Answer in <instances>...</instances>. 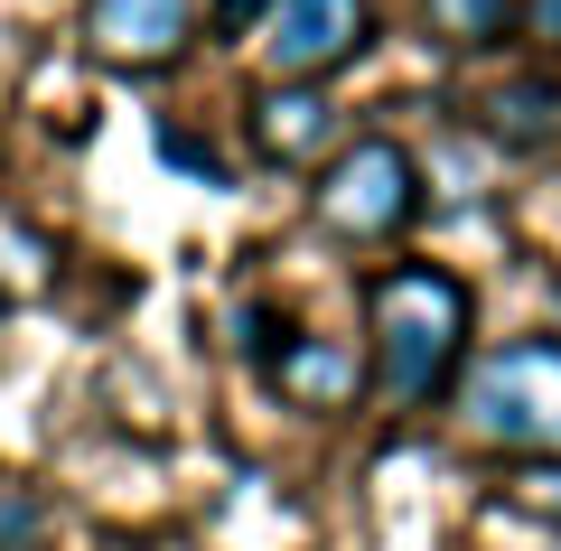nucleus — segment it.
I'll return each mask as SVG.
<instances>
[{"mask_svg": "<svg viewBox=\"0 0 561 551\" xmlns=\"http://www.w3.org/2000/svg\"><path fill=\"white\" fill-rule=\"evenodd\" d=\"M459 431L505 458H561V346L515 336L459 375Z\"/></svg>", "mask_w": 561, "mask_h": 551, "instance_id": "nucleus-2", "label": "nucleus"}, {"mask_svg": "<svg viewBox=\"0 0 561 551\" xmlns=\"http://www.w3.org/2000/svg\"><path fill=\"white\" fill-rule=\"evenodd\" d=\"M468 355V290L431 262H402V272L375 280V383L393 412H421L459 375Z\"/></svg>", "mask_w": 561, "mask_h": 551, "instance_id": "nucleus-1", "label": "nucleus"}, {"mask_svg": "<svg viewBox=\"0 0 561 551\" xmlns=\"http://www.w3.org/2000/svg\"><path fill=\"white\" fill-rule=\"evenodd\" d=\"M515 20H524V38H534L542 57H561V0H524Z\"/></svg>", "mask_w": 561, "mask_h": 551, "instance_id": "nucleus-13", "label": "nucleus"}, {"mask_svg": "<svg viewBox=\"0 0 561 551\" xmlns=\"http://www.w3.org/2000/svg\"><path fill=\"white\" fill-rule=\"evenodd\" d=\"M515 10L524 0H421V20L440 28L449 47H496L505 28H515Z\"/></svg>", "mask_w": 561, "mask_h": 551, "instance_id": "nucleus-9", "label": "nucleus"}, {"mask_svg": "<svg viewBox=\"0 0 561 551\" xmlns=\"http://www.w3.org/2000/svg\"><path fill=\"white\" fill-rule=\"evenodd\" d=\"M160 150H169V169H187V177H206V187H234V169H225V159L206 150L197 131H179V122H169V131H160Z\"/></svg>", "mask_w": 561, "mask_h": 551, "instance_id": "nucleus-11", "label": "nucleus"}, {"mask_svg": "<svg viewBox=\"0 0 561 551\" xmlns=\"http://www.w3.org/2000/svg\"><path fill=\"white\" fill-rule=\"evenodd\" d=\"M197 38V0H84V47L113 76H160Z\"/></svg>", "mask_w": 561, "mask_h": 551, "instance_id": "nucleus-5", "label": "nucleus"}, {"mask_svg": "<svg viewBox=\"0 0 561 551\" xmlns=\"http://www.w3.org/2000/svg\"><path fill=\"white\" fill-rule=\"evenodd\" d=\"M542 551H561V542H542Z\"/></svg>", "mask_w": 561, "mask_h": 551, "instance_id": "nucleus-16", "label": "nucleus"}, {"mask_svg": "<svg viewBox=\"0 0 561 551\" xmlns=\"http://www.w3.org/2000/svg\"><path fill=\"white\" fill-rule=\"evenodd\" d=\"M253 131H262V150H272L280 169H300V159H319L328 140H337V103H328L319 84H262Z\"/></svg>", "mask_w": 561, "mask_h": 551, "instance_id": "nucleus-7", "label": "nucleus"}, {"mask_svg": "<svg viewBox=\"0 0 561 551\" xmlns=\"http://www.w3.org/2000/svg\"><path fill=\"white\" fill-rule=\"evenodd\" d=\"M272 375L300 412H346L365 393V355H356V336H290Z\"/></svg>", "mask_w": 561, "mask_h": 551, "instance_id": "nucleus-6", "label": "nucleus"}, {"mask_svg": "<svg viewBox=\"0 0 561 551\" xmlns=\"http://www.w3.org/2000/svg\"><path fill=\"white\" fill-rule=\"evenodd\" d=\"M375 47V0H272L253 20V57L272 84H328Z\"/></svg>", "mask_w": 561, "mask_h": 551, "instance_id": "nucleus-4", "label": "nucleus"}, {"mask_svg": "<svg viewBox=\"0 0 561 551\" xmlns=\"http://www.w3.org/2000/svg\"><path fill=\"white\" fill-rule=\"evenodd\" d=\"M412 216H421V159L402 140L365 131L356 150H337L319 169V225L337 243H393Z\"/></svg>", "mask_w": 561, "mask_h": 551, "instance_id": "nucleus-3", "label": "nucleus"}, {"mask_svg": "<svg viewBox=\"0 0 561 551\" xmlns=\"http://www.w3.org/2000/svg\"><path fill=\"white\" fill-rule=\"evenodd\" d=\"M262 10H272V0H216V20H225V28H253Z\"/></svg>", "mask_w": 561, "mask_h": 551, "instance_id": "nucleus-15", "label": "nucleus"}, {"mask_svg": "<svg viewBox=\"0 0 561 551\" xmlns=\"http://www.w3.org/2000/svg\"><path fill=\"white\" fill-rule=\"evenodd\" d=\"M515 505H524V514H542V524L561 532V458H534V468L515 477Z\"/></svg>", "mask_w": 561, "mask_h": 551, "instance_id": "nucleus-12", "label": "nucleus"}, {"mask_svg": "<svg viewBox=\"0 0 561 551\" xmlns=\"http://www.w3.org/2000/svg\"><path fill=\"white\" fill-rule=\"evenodd\" d=\"M486 140H496V150H552L561 140V84L552 76L496 84V94H486Z\"/></svg>", "mask_w": 561, "mask_h": 551, "instance_id": "nucleus-8", "label": "nucleus"}, {"mask_svg": "<svg viewBox=\"0 0 561 551\" xmlns=\"http://www.w3.org/2000/svg\"><path fill=\"white\" fill-rule=\"evenodd\" d=\"M38 524V505H28V495H0V542H10V532H28Z\"/></svg>", "mask_w": 561, "mask_h": 551, "instance_id": "nucleus-14", "label": "nucleus"}, {"mask_svg": "<svg viewBox=\"0 0 561 551\" xmlns=\"http://www.w3.org/2000/svg\"><path fill=\"white\" fill-rule=\"evenodd\" d=\"M47 262H57V253H47V234H38V225H20L10 206H0V290H38Z\"/></svg>", "mask_w": 561, "mask_h": 551, "instance_id": "nucleus-10", "label": "nucleus"}]
</instances>
